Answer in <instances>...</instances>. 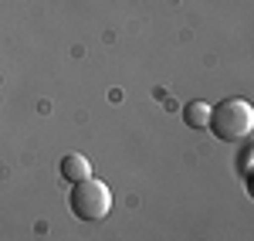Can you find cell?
Instances as JSON below:
<instances>
[{"instance_id":"obj_4","label":"cell","mask_w":254,"mask_h":241,"mask_svg":"<svg viewBox=\"0 0 254 241\" xmlns=\"http://www.w3.org/2000/svg\"><path fill=\"white\" fill-rule=\"evenodd\" d=\"M207 119H210V105L207 102H187V109H183V122L190 126V129H207Z\"/></svg>"},{"instance_id":"obj_3","label":"cell","mask_w":254,"mask_h":241,"mask_svg":"<svg viewBox=\"0 0 254 241\" xmlns=\"http://www.w3.org/2000/svg\"><path fill=\"white\" fill-rule=\"evenodd\" d=\"M58 170L68 183H78V180H85V177H92V163H88L85 153H64L61 163H58Z\"/></svg>"},{"instance_id":"obj_2","label":"cell","mask_w":254,"mask_h":241,"mask_svg":"<svg viewBox=\"0 0 254 241\" xmlns=\"http://www.w3.org/2000/svg\"><path fill=\"white\" fill-rule=\"evenodd\" d=\"M71 214L78 218V221H102L109 211H112V190L105 187V183L98 180V177H85V180L71 183Z\"/></svg>"},{"instance_id":"obj_1","label":"cell","mask_w":254,"mask_h":241,"mask_svg":"<svg viewBox=\"0 0 254 241\" xmlns=\"http://www.w3.org/2000/svg\"><path fill=\"white\" fill-rule=\"evenodd\" d=\"M207 129L214 133L220 143H241L251 136L254 129V109L248 99H224L210 109Z\"/></svg>"},{"instance_id":"obj_5","label":"cell","mask_w":254,"mask_h":241,"mask_svg":"<svg viewBox=\"0 0 254 241\" xmlns=\"http://www.w3.org/2000/svg\"><path fill=\"white\" fill-rule=\"evenodd\" d=\"M248 163H251V150L241 153V177H248Z\"/></svg>"}]
</instances>
